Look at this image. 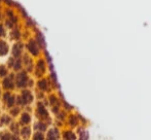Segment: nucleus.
<instances>
[{"mask_svg": "<svg viewBox=\"0 0 151 140\" xmlns=\"http://www.w3.org/2000/svg\"><path fill=\"white\" fill-rule=\"evenodd\" d=\"M27 80H28V77H27L26 73H20L18 75V77H17V84H18V87H25L27 84Z\"/></svg>", "mask_w": 151, "mask_h": 140, "instance_id": "obj_1", "label": "nucleus"}, {"mask_svg": "<svg viewBox=\"0 0 151 140\" xmlns=\"http://www.w3.org/2000/svg\"><path fill=\"white\" fill-rule=\"evenodd\" d=\"M39 87L40 89H43V90H45L46 89V82L45 80H42V82H39Z\"/></svg>", "mask_w": 151, "mask_h": 140, "instance_id": "obj_9", "label": "nucleus"}, {"mask_svg": "<svg viewBox=\"0 0 151 140\" xmlns=\"http://www.w3.org/2000/svg\"><path fill=\"white\" fill-rule=\"evenodd\" d=\"M32 100V96L29 92H24L23 94V102L24 103H28Z\"/></svg>", "mask_w": 151, "mask_h": 140, "instance_id": "obj_4", "label": "nucleus"}, {"mask_svg": "<svg viewBox=\"0 0 151 140\" xmlns=\"http://www.w3.org/2000/svg\"><path fill=\"white\" fill-rule=\"evenodd\" d=\"M3 33H4V30H3V28H2V27L0 26V36H1V35H3Z\"/></svg>", "mask_w": 151, "mask_h": 140, "instance_id": "obj_14", "label": "nucleus"}, {"mask_svg": "<svg viewBox=\"0 0 151 140\" xmlns=\"http://www.w3.org/2000/svg\"><path fill=\"white\" fill-rule=\"evenodd\" d=\"M20 67H21L20 63H17V64H16V68H20Z\"/></svg>", "mask_w": 151, "mask_h": 140, "instance_id": "obj_15", "label": "nucleus"}, {"mask_svg": "<svg viewBox=\"0 0 151 140\" xmlns=\"http://www.w3.org/2000/svg\"><path fill=\"white\" fill-rule=\"evenodd\" d=\"M28 48H29L30 52L33 55H37L38 54V48H37V45H36V43L34 41H30V43H29Z\"/></svg>", "mask_w": 151, "mask_h": 140, "instance_id": "obj_3", "label": "nucleus"}, {"mask_svg": "<svg viewBox=\"0 0 151 140\" xmlns=\"http://www.w3.org/2000/svg\"><path fill=\"white\" fill-rule=\"evenodd\" d=\"M34 139H43V137H42V135L37 134V135H35V136H34Z\"/></svg>", "mask_w": 151, "mask_h": 140, "instance_id": "obj_13", "label": "nucleus"}, {"mask_svg": "<svg viewBox=\"0 0 151 140\" xmlns=\"http://www.w3.org/2000/svg\"><path fill=\"white\" fill-rule=\"evenodd\" d=\"M4 87H5L6 89H8V88H12V80L9 79V78H6L5 80H4Z\"/></svg>", "mask_w": 151, "mask_h": 140, "instance_id": "obj_6", "label": "nucleus"}, {"mask_svg": "<svg viewBox=\"0 0 151 140\" xmlns=\"http://www.w3.org/2000/svg\"><path fill=\"white\" fill-rule=\"evenodd\" d=\"M39 110H40V113H43L44 115H46V111H45V109H44V108H41V106H40Z\"/></svg>", "mask_w": 151, "mask_h": 140, "instance_id": "obj_12", "label": "nucleus"}, {"mask_svg": "<svg viewBox=\"0 0 151 140\" xmlns=\"http://www.w3.org/2000/svg\"><path fill=\"white\" fill-rule=\"evenodd\" d=\"M22 134H23V136H29V135H30V129L25 128L24 130H23Z\"/></svg>", "mask_w": 151, "mask_h": 140, "instance_id": "obj_8", "label": "nucleus"}, {"mask_svg": "<svg viewBox=\"0 0 151 140\" xmlns=\"http://www.w3.org/2000/svg\"><path fill=\"white\" fill-rule=\"evenodd\" d=\"M7 52H8L7 44L4 41H0V56H4V55L7 54Z\"/></svg>", "mask_w": 151, "mask_h": 140, "instance_id": "obj_2", "label": "nucleus"}, {"mask_svg": "<svg viewBox=\"0 0 151 140\" xmlns=\"http://www.w3.org/2000/svg\"><path fill=\"white\" fill-rule=\"evenodd\" d=\"M5 73H6L5 69H4L3 67H1V68H0V75H5Z\"/></svg>", "mask_w": 151, "mask_h": 140, "instance_id": "obj_11", "label": "nucleus"}, {"mask_svg": "<svg viewBox=\"0 0 151 140\" xmlns=\"http://www.w3.org/2000/svg\"><path fill=\"white\" fill-rule=\"evenodd\" d=\"M22 122L24 123V124H28V123L30 122V116H29L28 114H24L22 118Z\"/></svg>", "mask_w": 151, "mask_h": 140, "instance_id": "obj_7", "label": "nucleus"}, {"mask_svg": "<svg viewBox=\"0 0 151 140\" xmlns=\"http://www.w3.org/2000/svg\"><path fill=\"white\" fill-rule=\"evenodd\" d=\"M57 136H58V132H57L56 129H52V130H50V133H48V138H50V139H56Z\"/></svg>", "mask_w": 151, "mask_h": 140, "instance_id": "obj_5", "label": "nucleus"}, {"mask_svg": "<svg viewBox=\"0 0 151 140\" xmlns=\"http://www.w3.org/2000/svg\"><path fill=\"white\" fill-rule=\"evenodd\" d=\"M7 105L8 106H12L14 105V97H10L9 99H8V101H7Z\"/></svg>", "mask_w": 151, "mask_h": 140, "instance_id": "obj_10", "label": "nucleus"}]
</instances>
